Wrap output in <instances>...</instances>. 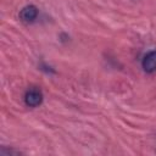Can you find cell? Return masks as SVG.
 Returning a JSON list of instances; mask_svg holds the SVG:
<instances>
[{
  "label": "cell",
  "instance_id": "2",
  "mask_svg": "<svg viewBox=\"0 0 156 156\" xmlns=\"http://www.w3.org/2000/svg\"><path fill=\"white\" fill-rule=\"evenodd\" d=\"M38 16V9L34 5H27L20 11V18L24 23H32Z\"/></svg>",
  "mask_w": 156,
  "mask_h": 156
},
{
  "label": "cell",
  "instance_id": "3",
  "mask_svg": "<svg viewBox=\"0 0 156 156\" xmlns=\"http://www.w3.org/2000/svg\"><path fill=\"white\" fill-rule=\"evenodd\" d=\"M141 66L146 73H152L156 71V50L150 51L144 56Z\"/></svg>",
  "mask_w": 156,
  "mask_h": 156
},
{
  "label": "cell",
  "instance_id": "1",
  "mask_svg": "<svg viewBox=\"0 0 156 156\" xmlns=\"http://www.w3.org/2000/svg\"><path fill=\"white\" fill-rule=\"evenodd\" d=\"M24 101H26V105H28L30 107H37L43 101V94L39 89L30 88L27 90V93L24 95Z\"/></svg>",
  "mask_w": 156,
  "mask_h": 156
}]
</instances>
